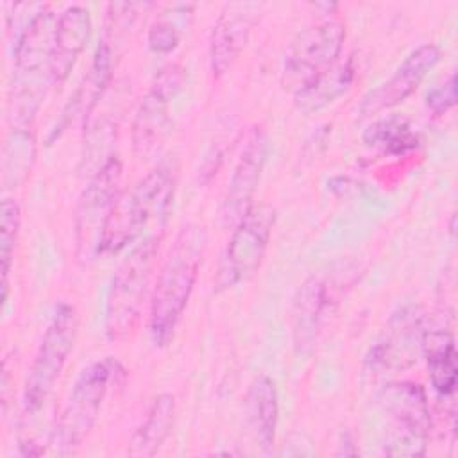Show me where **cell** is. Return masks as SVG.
<instances>
[{
	"label": "cell",
	"instance_id": "cell-6",
	"mask_svg": "<svg viewBox=\"0 0 458 458\" xmlns=\"http://www.w3.org/2000/svg\"><path fill=\"white\" fill-rule=\"evenodd\" d=\"M377 404L388 420L383 453L386 456H422L431 431V415L422 385L390 381L377 392Z\"/></svg>",
	"mask_w": 458,
	"mask_h": 458
},
{
	"label": "cell",
	"instance_id": "cell-22",
	"mask_svg": "<svg viewBox=\"0 0 458 458\" xmlns=\"http://www.w3.org/2000/svg\"><path fill=\"white\" fill-rule=\"evenodd\" d=\"M354 75L356 66L352 57L338 64L335 63L331 68H327L326 72H322L313 81H310L295 91V107L302 113H313L333 104L340 95H344L351 88Z\"/></svg>",
	"mask_w": 458,
	"mask_h": 458
},
{
	"label": "cell",
	"instance_id": "cell-13",
	"mask_svg": "<svg viewBox=\"0 0 458 458\" xmlns=\"http://www.w3.org/2000/svg\"><path fill=\"white\" fill-rule=\"evenodd\" d=\"M268 148L267 131L261 125L250 127L222 200L220 220L224 227H233L254 204L252 199L267 163Z\"/></svg>",
	"mask_w": 458,
	"mask_h": 458
},
{
	"label": "cell",
	"instance_id": "cell-7",
	"mask_svg": "<svg viewBox=\"0 0 458 458\" xmlns=\"http://www.w3.org/2000/svg\"><path fill=\"white\" fill-rule=\"evenodd\" d=\"M77 327V310L68 302L57 304L41 336L25 381L23 410L27 415L38 413L48 401L55 381L61 376L70 352L73 351Z\"/></svg>",
	"mask_w": 458,
	"mask_h": 458
},
{
	"label": "cell",
	"instance_id": "cell-2",
	"mask_svg": "<svg viewBox=\"0 0 458 458\" xmlns=\"http://www.w3.org/2000/svg\"><path fill=\"white\" fill-rule=\"evenodd\" d=\"M57 16L43 5L14 38V75L9 93L13 127L30 129L52 84V47Z\"/></svg>",
	"mask_w": 458,
	"mask_h": 458
},
{
	"label": "cell",
	"instance_id": "cell-8",
	"mask_svg": "<svg viewBox=\"0 0 458 458\" xmlns=\"http://www.w3.org/2000/svg\"><path fill=\"white\" fill-rule=\"evenodd\" d=\"M276 225V209L267 202H254L231 227L233 233L222 252L215 276V288L227 290L250 279L268 249Z\"/></svg>",
	"mask_w": 458,
	"mask_h": 458
},
{
	"label": "cell",
	"instance_id": "cell-15",
	"mask_svg": "<svg viewBox=\"0 0 458 458\" xmlns=\"http://www.w3.org/2000/svg\"><path fill=\"white\" fill-rule=\"evenodd\" d=\"M258 2H231L220 11L209 38V68L213 77L225 75L247 45L259 18Z\"/></svg>",
	"mask_w": 458,
	"mask_h": 458
},
{
	"label": "cell",
	"instance_id": "cell-23",
	"mask_svg": "<svg viewBox=\"0 0 458 458\" xmlns=\"http://www.w3.org/2000/svg\"><path fill=\"white\" fill-rule=\"evenodd\" d=\"M36 157V141L30 129L11 127L2 159V182L5 190L18 188L30 174Z\"/></svg>",
	"mask_w": 458,
	"mask_h": 458
},
{
	"label": "cell",
	"instance_id": "cell-21",
	"mask_svg": "<svg viewBox=\"0 0 458 458\" xmlns=\"http://www.w3.org/2000/svg\"><path fill=\"white\" fill-rule=\"evenodd\" d=\"M175 420V397L159 394L152 399L143 422L129 440L127 454L132 458L154 456L168 438Z\"/></svg>",
	"mask_w": 458,
	"mask_h": 458
},
{
	"label": "cell",
	"instance_id": "cell-10",
	"mask_svg": "<svg viewBox=\"0 0 458 458\" xmlns=\"http://www.w3.org/2000/svg\"><path fill=\"white\" fill-rule=\"evenodd\" d=\"M345 41L340 20H324L302 29L288 45L283 59V82L293 91L331 68Z\"/></svg>",
	"mask_w": 458,
	"mask_h": 458
},
{
	"label": "cell",
	"instance_id": "cell-9",
	"mask_svg": "<svg viewBox=\"0 0 458 458\" xmlns=\"http://www.w3.org/2000/svg\"><path fill=\"white\" fill-rule=\"evenodd\" d=\"M122 163L111 156L93 174L82 190L75 208V254L81 263H88L100 256V240L111 215V209L120 195Z\"/></svg>",
	"mask_w": 458,
	"mask_h": 458
},
{
	"label": "cell",
	"instance_id": "cell-18",
	"mask_svg": "<svg viewBox=\"0 0 458 458\" xmlns=\"http://www.w3.org/2000/svg\"><path fill=\"white\" fill-rule=\"evenodd\" d=\"M327 301V286L322 279L311 276L299 286L292 311V335L299 354H308L313 349Z\"/></svg>",
	"mask_w": 458,
	"mask_h": 458
},
{
	"label": "cell",
	"instance_id": "cell-12",
	"mask_svg": "<svg viewBox=\"0 0 458 458\" xmlns=\"http://www.w3.org/2000/svg\"><path fill=\"white\" fill-rule=\"evenodd\" d=\"M422 311L408 304L399 308L386 322L383 333L370 345L365 365L374 374L410 369L422 352Z\"/></svg>",
	"mask_w": 458,
	"mask_h": 458
},
{
	"label": "cell",
	"instance_id": "cell-27",
	"mask_svg": "<svg viewBox=\"0 0 458 458\" xmlns=\"http://www.w3.org/2000/svg\"><path fill=\"white\" fill-rule=\"evenodd\" d=\"M181 41V34H179V29L168 21V20H156L152 25H150V30H148V47L154 50V52H159V54H168L172 52Z\"/></svg>",
	"mask_w": 458,
	"mask_h": 458
},
{
	"label": "cell",
	"instance_id": "cell-11",
	"mask_svg": "<svg viewBox=\"0 0 458 458\" xmlns=\"http://www.w3.org/2000/svg\"><path fill=\"white\" fill-rule=\"evenodd\" d=\"M184 68L177 63L163 66L143 95L132 122V147L138 156L152 154L170 129V104L184 86Z\"/></svg>",
	"mask_w": 458,
	"mask_h": 458
},
{
	"label": "cell",
	"instance_id": "cell-14",
	"mask_svg": "<svg viewBox=\"0 0 458 458\" xmlns=\"http://www.w3.org/2000/svg\"><path fill=\"white\" fill-rule=\"evenodd\" d=\"M440 61V48L435 43H424L411 50L397 70L377 88L369 91L360 106L358 113L361 118L374 116L404 102L424 81V77Z\"/></svg>",
	"mask_w": 458,
	"mask_h": 458
},
{
	"label": "cell",
	"instance_id": "cell-25",
	"mask_svg": "<svg viewBox=\"0 0 458 458\" xmlns=\"http://www.w3.org/2000/svg\"><path fill=\"white\" fill-rule=\"evenodd\" d=\"M21 211L20 204L14 199L2 200V215H0V263H2V301L7 299V277L11 272L13 254L20 233Z\"/></svg>",
	"mask_w": 458,
	"mask_h": 458
},
{
	"label": "cell",
	"instance_id": "cell-17",
	"mask_svg": "<svg viewBox=\"0 0 458 458\" xmlns=\"http://www.w3.org/2000/svg\"><path fill=\"white\" fill-rule=\"evenodd\" d=\"M111 72H113L111 47H109L107 41H100L97 45V48H95V54H93V59H91L88 73L84 75L81 86L75 89V93L72 95L68 106L61 113V120L52 129V132L48 136V143L54 141L55 138H59V134L66 129L68 122L77 113H82L84 122H86V118L91 114L93 107L98 104V100L106 93V89L109 86V81H111Z\"/></svg>",
	"mask_w": 458,
	"mask_h": 458
},
{
	"label": "cell",
	"instance_id": "cell-4",
	"mask_svg": "<svg viewBox=\"0 0 458 458\" xmlns=\"http://www.w3.org/2000/svg\"><path fill=\"white\" fill-rule=\"evenodd\" d=\"M161 238V233L145 236L113 274L104 313V329L113 342L125 340L141 318Z\"/></svg>",
	"mask_w": 458,
	"mask_h": 458
},
{
	"label": "cell",
	"instance_id": "cell-26",
	"mask_svg": "<svg viewBox=\"0 0 458 458\" xmlns=\"http://www.w3.org/2000/svg\"><path fill=\"white\" fill-rule=\"evenodd\" d=\"M456 104V75L451 72L447 79L433 86L426 95V106L433 114H444Z\"/></svg>",
	"mask_w": 458,
	"mask_h": 458
},
{
	"label": "cell",
	"instance_id": "cell-1",
	"mask_svg": "<svg viewBox=\"0 0 458 458\" xmlns=\"http://www.w3.org/2000/svg\"><path fill=\"white\" fill-rule=\"evenodd\" d=\"M208 247V231L186 224L177 233L150 293L148 331L156 345H166L186 310Z\"/></svg>",
	"mask_w": 458,
	"mask_h": 458
},
{
	"label": "cell",
	"instance_id": "cell-16",
	"mask_svg": "<svg viewBox=\"0 0 458 458\" xmlns=\"http://www.w3.org/2000/svg\"><path fill=\"white\" fill-rule=\"evenodd\" d=\"M91 13L84 5H68L55 20L52 47V84H63L91 36Z\"/></svg>",
	"mask_w": 458,
	"mask_h": 458
},
{
	"label": "cell",
	"instance_id": "cell-24",
	"mask_svg": "<svg viewBox=\"0 0 458 458\" xmlns=\"http://www.w3.org/2000/svg\"><path fill=\"white\" fill-rule=\"evenodd\" d=\"M363 143L390 156H401L419 147V134L399 116H386L372 122L363 132Z\"/></svg>",
	"mask_w": 458,
	"mask_h": 458
},
{
	"label": "cell",
	"instance_id": "cell-19",
	"mask_svg": "<svg viewBox=\"0 0 458 458\" xmlns=\"http://www.w3.org/2000/svg\"><path fill=\"white\" fill-rule=\"evenodd\" d=\"M247 415L256 442L268 453L274 445L279 420V395L272 377L261 374L252 379L247 390Z\"/></svg>",
	"mask_w": 458,
	"mask_h": 458
},
{
	"label": "cell",
	"instance_id": "cell-20",
	"mask_svg": "<svg viewBox=\"0 0 458 458\" xmlns=\"http://www.w3.org/2000/svg\"><path fill=\"white\" fill-rule=\"evenodd\" d=\"M422 354L426 356L429 381L435 392L447 397L454 392L458 381L454 338L447 329L433 327L422 333Z\"/></svg>",
	"mask_w": 458,
	"mask_h": 458
},
{
	"label": "cell",
	"instance_id": "cell-5",
	"mask_svg": "<svg viewBox=\"0 0 458 458\" xmlns=\"http://www.w3.org/2000/svg\"><path fill=\"white\" fill-rule=\"evenodd\" d=\"M123 376L125 369L122 363L109 356L81 370L52 433V444L59 453H73L82 444L97 424L111 385Z\"/></svg>",
	"mask_w": 458,
	"mask_h": 458
},
{
	"label": "cell",
	"instance_id": "cell-3",
	"mask_svg": "<svg viewBox=\"0 0 458 458\" xmlns=\"http://www.w3.org/2000/svg\"><path fill=\"white\" fill-rule=\"evenodd\" d=\"M175 186L177 165L174 159H163L131 190L120 191L100 240V256L120 252L138 240L150 222L165 220Z\"/></svg>",
	"mask_w": 458,
	"mask_h": 458
}]
</instances>
